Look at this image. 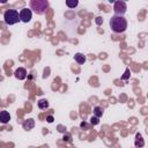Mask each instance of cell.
I'll use <instances>...</instances> for the list:
<instances>
[{"label": "cell", "instance_id": "cell-1", "mask_svg": "<svg viewBox=\"0 0 148 148\" xmlns=\"http://www.w3.org/2000/svg\"><path fill=\"white\" fill-rule=\"evenodd\" d=\"M110 27L112 29L113 32H117V34H120V32H124L127 28V21L124 16H112L111 20H110Z\"/></svg>", "mask_w": 148, "mask_h": 148}, {"label": "cell", "instance_id": "cell-2", "mask_svg": "<svg viewBox=\"0 0 148 148\" xmlns=\"http://www.w3.org/2000/svg\"><path fill=\"white\" fill-rule=\"evenodd\" d=\"M30 8L34 9V12L36 14L42 15L49 8V1H46V0H31L30 1Z\"/></svg>", "mask_w": 148, "mask_h": 148}, {"label": "cell", "instance_id": "cell-3", "mask_svg": "<svg viewBox=\"0 0 148 148\" xmlns=\"http://www.w3.org/2000/svg\"><path fill=\"white\" fill-rule=\"evenodd\" d=\"M3 20H5L6 24H9V25L15 24V23H17L18 21H21V18H20V13H18L16 9H8V10H6L5 14H3Z\"/></svg>", "mask_w": 148, "mask_h": 148}, {"label": "cell", "instance_id": "cell-4", "mask_svg": "<svg viewBox=\"0 0 148 148\" xmlns=\"http://www.w3.org/2000/svg\"><path fill=\"white\" fill-rule=\"evenodd\" d=\"M126 9H127V6L125 1H116L113 3V10L117 16H123L126 13Z\"/></svg>", "mask_w": 148, "mask_h": 148}, {"label": "cell", "instance_id": "cell-5", "mask_svg": "<svg viewBox=\"0 0 148 148\" xmlns=\"http://www.w3.org/2000/svg\"><path fill=\"white\" fill-rule=\"evenodd\" d=\"M20 18H21V21L24 22V23L30 22L31 18H32L31 9H29V8H22V9L20 10Z\"/></svg>", "mask_w": 148, "mask_h": 148}, {"label": "cell", "instance_id": "cell-6", "mask_svg": "<svg viewBox=\"0 0 148 148\" xmlns=\"http://www.w3.org/2000/svg\"><path fill=\"white\" fill-rule=\"evenodd\" d=\"M14 75H15V77H16L17 80H24V79L27 77V69L23 68V67H18V68L15 71Z\"/></svg>", "mask_w": 148, "mask_h": 148}, {"label": "cell", "instance_id": "cell-7", "mask_svg": "<svg viewBox=\"0 0 148 148\" xmlns=\"http://www.w3.org/2000/svg\"><path fill=\"white\" fill-rule=\"evenodd\" d=\"M9 120H10V114H9V112L6 111V110L1 111V112H0V121H1L2 124H7Z\"/></svg>", "mask_w": 148, "mask_h": 148}, {"label": "cell", "instance_id": "cell-8", "mask_svg": "<svg viewBox=\"0 0 148 148\" xmlns=\"http://www.w3.org/2000/svg\"><path fill=\"white\" fill-rule=\"evenodd\" d=\"M134 145H135L136 148H141V147L145 146V141H143L142 135L140 133H136L135 134V142H134Z\"/></svg>", "mask_w": 148, "mask_h": 148}, {"label": "cell", "instance_id": "cell-9", "mask_svg": "<svg viewBox=\"0 0 148 148\" xmlns=\"http://www.w3.org/2000/svg\"><path fill=\"white\" fill-rule=\"evenodd\" d=\"M34 126H35V120L34 119H27L24 123H23V128L25 130V131H30V130H32L34 128Z\"/></svg>", "mask_w": 148, "mask_h": 148}, {"label": "cell", "instance_id": "cell-10", "mask_svg": "<svg viewBox=\"0 0 148 148\" xmlns=\"http://www.w3.org/2000/svg\"><path fill=\"white\" fill-rule=\"evenodd\" d=\"M74 60H75L77 64L83 65V64L86 62L87 58H86V56H84V54H82V53H76V54L74 56Z\"/></svg>", "mask_w": 148, "mask_h": 148}, {"label": "cell", "instance_id": "cell-11", "mask_svg": "<svg viewBox=\"0 0 148 148\" xmlns=\"http://www.w3.org/2000/svg\"><path fill=\"white\" fill-rule=\"evenodd\" d=\"M38 108H39L40 110H45V109H47V108H49V101L45 99V98L39 99V101H38Z\"/></svg>", "mask_w": 148, "mask_h": 148}, {"label": "cell", "instance_id": "cell-12", "mask_svg": "<svg viewBox=\"0 0 148 148\" xmlns=\"http://www.w3.org/2000/svg\"><path fill=\"white\" fill-rule=\"evenodd\" d=\"M94 116L97 117V118L102 117L103 116V109L101 106H95L94 108Z\"/></svg>", "mask_w": 148, "mask_h": 148}, {"label": "cell", "instance_id": "cell-13", "mask_svg": "<svg viewBox=\"0 0 148 148\" xmlns=\"http://www.w3.org/2000/svg\"><path fill=\"white\" fill-rule=\"evenodd\" d=\"M79 5V1L77 0H67L66 1V6L68 7V8H74V7H76Z\"/></svg>", "mask_w": 148, "mask_h": 148}, {"label": "cell", "instance_id": "cell-14", "mask_svg": "<svg viewBox=\"0 0 148 148\" xmlns=\"http://www.w3.org/2000/svg\"><path fill=\"white\" fill-rule=\"evenodd\" d=\"M90 123H91L92 125H97V124L99 123V120H98V118H97V117H95V116H94V117H91V118H90Z\"/></svg>", "mask_w": 148, "mask_h": 148}, {"label": "cell", "instance_id": "cell-15", "mask_svg": "<svg viewBox=\"0 0 148 148\" xmlns=\"http://www.w3.org/2000/svg\"><path fill=\"white\" fill-rule=\"evenodd\" d=\"M46 120H47L49 123H53V117H52V116H49V117L46 118Z\"/></svg>", "mask_w": 148, "mask_h": 148}, {"label": "cell", "instance_id": "cell-16", "mask_svg": "<svg viewBox=\"0 0 148 148\" xmlns=\"http://www.w3.org/2000/svg\"><path fill=\"white\" fill-rule=\"evenodd\" d=\"M96 22L99 24V23H101V17H97V21H96Z\"/></svg>", "mask_w": 148, "mask_h": 148}]
</instances>
